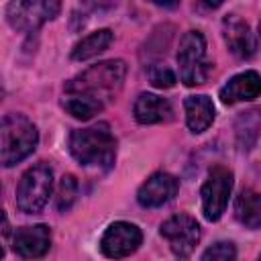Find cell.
Segmentation results:
<instances>
[{
    "label": "cell",
    "mask_w": 261,
    "mask_h": 261,
    "mask_svg": "<svg viewBox=\"0 0 261 261\" xmlns=\"http://www.w3.org/2000/svg\"><path fill=\"white\" fill-rule=\"evenodd\" d=\"M126 75V63L122 59H108L96 65H90L75 77L65 84V94L86 96L98 100L106 106V102L114 100L122 90Z\"/></svg>",
    "instance_id": "6da1fadb"
},
{
    "label": "cell",
    "mask_w": 261,
    "mask_h": 261,
    "mask_svg": "<svg viewBox=\"0 0 261 261\" xmlns=\"http://www.w3.org/2000/svg\"><path fill=\"white\" fill-rule=\"evenodd\" d=\"M69 153L86 167L110 169L116 159V139L108 122H96L69 135Z\"/></svg>",
    "instance_id": "7a4b0ae2"
},
{
    "label": "cell",
    "mask_w": 261,
    "mask_h": 261,
    "mask_svg": "<svg viewBox=\"0 0 261 261\" xmlns=\"http://www.w3.org/2000/svg\"><path fill=\"white\" fill-rule=\"evenodd\" d=\"M39 143V130L24 114L10 112L2 118L0 126V161L4 167H12L27 159Z\"/></svg>",
    "instance_id": "3957f363"
},
{
    "label": "cell",
    "mask_w": 261,
    "mask_h": 261,
    "mask_svg": "<svg viewBox=\"0 0 261 261\" xmlns=\"http://www.w3.org/2000/svg\"><path fill=\"white\" fill-rule=\"evenodd\" d=\"M53 190V169L39 161L29 167L16 186V208L24 214H37L45 208Z\"/></svg>",
    "instance_id": "277c9868"
},
{
    "label": "cell",
    "mask_w": 261,
    "mask_h": 261,
    "mask_svg": "<svg viewBox=\"0 0 261 261\" xmlns=\"http://www.w3.org/2000/svg\"><path fill=\"white\" fill-rule=\"evenodd\" d=\"M177 65H179V80L190 88L200 86L208 80L212 71V63L206 57V39L200 31H188L179 39Z\"/></svg>",
    "instance_id": "5b68a950"
},
{
    "label": "cell",
    "mask_w": 261,
    "mask_h": 261,
    "mask_svg": "<svg viewBox=\"0 0 261 261\" xmlns=\"http://www.w3.org/2000/svg\"><path fill=\"white\" fill-rule=\"evenodd\" d=\"M234 186V175L228 167L224 165H212L208 169V175L202 184L200 196H202V212L204 218L210 222H216L226 206H228V198Z\"/></svg>",
    "instance_id": "8992f818"
},
{
    "label": "cell",
    "mask_w": 261,
    "mask_h": 261,
    "mask_svg": "<svg viewBox=\"0 0 261 261\" xmlns=\"http://www.w3.org/2000/svg\"><path fill=\"white\" fill-rule=\"evenodd\" d=\"M159 232L169 243V249L177 257H188L196 249L200 234H202L198 220L186 212L173 214L167 220H163L159 226Z\"/></svg>",
    "instance_id": "52a82bcc"
},
{
    "label": "cell",
    "mask_w": 261,
    "mask_h": 261,
    "mask_svg": "<svg viewBox=\"0 0 261 261\" xmlns=\"http://www.w3.org/2000/svg\"><path fill=\"white\" fill-rule=\"evenodd\" d=\"M143 243V232L137 224L126 222V220H116L112 222L102 239H100V251L108 259H122L133 255Z\"/></svg>",
    "instance_id": "ba28073f"
},
{
    "label": "cell",
    "mask_w": 261,
    "mask_h": 261,
    "mask_svg": "<svg viewBox=\"0 0 261 261\" xmlns=\"http://www.w3.org/2000/svg\"><path fill=\"white\" fill-rule=\"evenodd\" d=\"M61 10L59 2H10L6 6V18L12 29L18 31H33L39 29L43 22L55 18Z\"/></svg>",
    "instance_id": "9c48e42d"
},
{
    "label": "cell",
    "mask_w": 261,
    "mask_h": 261,
    "mask_svg": "<svg viewBox=\"0 0 261 261\" xmlns=\"http://www.w3.org/2000/svg\"><path fill=\"white\" fill-rule=\"evenodd\" d=\"M177 190H179L177 177H173L171 173H165V171H157L141 184V188L137 192V202L143 208H159V206H165L167 202H171L175 198Z\"/></svg>",
    "instance_id": "30bf717a"
},
{
    "label": "cell",
    "mask_w": 261,
    "mask_h": 261,
    "mask_svg": "<svg viewBox=\"0 0 261 261\" xmlns=\"http://www.w3.org/2000/svg\"><path fill=\"white\" fill-rule=\"evenodd\" d=\"M222 37L228 51L239 59H249L257 51V41L251 27L239 14H226L222 18Z\"/></svg>",
    "instance_id": "8fae6325"
},
{
    "label": "cell",
    "mask_w": 261,
    "mask_h": 261,
    "mask_svg": "<svg viewBox=\"0 0 261 261\" xmlns=\"http://www.w3.org/2000/svg\"><path fill=\"white\" fill-rule=\"evenodd\" d=\"M51 247V228L47 224H33V226H20L14 232L12 249L16 255L24 259H39L47 255Z\"/></svg>",
    "instance_id": "7c38bea8"
},
{
    "label": "cell",
    "mask_w": 261,
    "mask_h": 261,
    "mask_svg": "<svg viewBox=\"0 0 261 261\" xmlns=\"http://www.w3.org/2000/svg\"><path fill=\"white\" fill-rule=\"evenodd\" d=\"M261 96V75L253 69L241 71L232 75L220 90L218 98L222 104H237V102H251Z\"/></svg>",
    "instance_id": "4fadbf2b"
},
{
    "label": "cell",
    "mask_w": 261,
    "mask_h": 261,
    "mask_svg": "<svg viewBox=\"0 0 261 261\" xmlns=\"http://www.w3.org/2000/svg\"><path fill=\"white\" fill-rule=\"evenodd\" d=\"M133 114L139 124H157V122L169 120L173 110H171L169 100H165L157 94L143 92L137 96V100L133 104Z\"/></svg>",
    "instance_id": "5bb4252c"
},
{
    "label": "cell",
    "mask_w": 261,
    "mask_h": 261,
    "mask_svg": "<svg viewBox=\"0 0 261 261\" xmlns=\"http://www.w3.org/2000/svg\"><path fill=\"white\" fill-rule=\"evenodd\" d=\"M184 112H186V124L192 133L200 135L210 128L214 122V104L206 94L188 96L184 100Z\"/></svg>",
    "instance_id": "9a60e30c"
},
{
    "label": "cell",
    "mask_w": 261,
    "mask_h": 261,
    "mask_svg": "<svg viewBox=\"0 0 261 261\" xmlns=\"http://www.w3.org/2000/svg\"><path fill=\"white\" fill-rule=\"evenodd\" d=\"M234 216L247 228H261V192L243 190L234 202Z\"/></svg>",
    "instance_id": "2e32d148"
},
{
    "label": "cell",
    "mask_w": 261,
    "mask_h": 261,
    "mask_svg": "<svg viewBox=\"0 0 261 261\" xmlns=\"http://www.w3.org/2000/svg\"><path fill=\"white\" fill-rule=\"evenodd\" d=\"M112 39H114V35H112L110 29H98V31L86 35L84 39H80V41L73 45V49H71V59H75V61H86V59H90V57H96L98 53H102V51H106V49L110 47Z\"/></svg>",
    "instance_id": "e0dca14e"
},
{
    "label": "cell",
    "mask_w": 261,
    "mask_h": 261,
    "mask_svg": "<svg viewBox=\"0 0 261 261\" xmlns=\"http://www.w3.org/2000/svg\"><path fill=\"white\" fill-rule=\"evenodd\" d=\"M259 130H261V114H259V110L241 112L237 116V122H234V135H237L239 149L241 151L253 149V145L257 143Z\"/></svg>",
    "instance_id": "ac0fdd59"
},
{
    "label": "cell",
    "mask_w": 261,
    "mask_h": 261,
    "mask_svg": "<svg viewBox=\"0 0 261 261\" xmlns=\"http://www.w3.org/2000/svg\"><path fill=\"white\" fill-rule=\"evenodd\" d=\"M61 106L65 108L67 114H71L77 120H90L94 114H98L104 108V104L98 102V100H92V98H86V96H71V94L63 96Z\"/></svg>",
    "instance_id": "d6986e66"
},
{
    "label": "cell",
    "mask_w": 261,
    "mask_h": 261,
    "mask_svg": "<svg viewBox=\"0 0 261 261\" xmlns=\"http://www.w3.org/2000/svg\"><path fill=\"white\" fill-rule=\"evenodd\" d=\"M77 198V179L73 175H63L59 186H57V196H55V206L59 212H67Z\"/></svg>",
    "instance_id": "ffe728a7"
},
{
    "label": "cell",
    "mask_w": 261,
    "mask_h": 261,
    "mask_svg": "<svg viewBox=\"0 0 261 261\" xmlns=\"http://www.w3.org/2000/svg\"><path fill=\"white\" fill-rule=\"evenodd\" d=\"M234 259H237V247L230 241H218L210 245L200 257V261H234Z\"/></svg>",
    "instance_id": "44dd1931"
},
{
    "label": "cell",
    "mask_w": 261,
    "mask_h": 261,
    "mask_svg": "<svg viewBox=\"0 0 261 261\" xmlns=\"http://www.w3.org/2000/svg\"><path fill=\"white\" fill-rule=\"evenodd\" d=\"M149 82L155 86V88H159V90H167V88H173L175 86V82H177V77H175V73L167 67V65H151L149 67Z\"/></svg>",
    "instance_id": "7402d4cb"
},
{
    "label": "cell",
    "mask_w": 261,
    "mask_h": 261,
    "mask_svg": "<svg viewBox=\"0 0 261 261\" xmlns=\"http://www.w3.org/2000/svg\"><path fill=\"white\" fill-rule=\"evenodd\" d=\"M259 39H261V22H259Z\"/></svg>",
    "instance_id": "603a6c76"
},
{
    "label": "cell",
    "mask_w": 261,
    "mask_h": 261,
    "mask_svg": "<svg viewBox=\"0 0 261 261\" xmlns=\"http://www.w3.org/2000/svg\"><path fill=\"white\" fill-rule=\"evenodd\" d=\"M257 261H261V255H259V257H257Z\"/></svg>",
    "instance_id": "cb8c5ba5"
}]
</instances>
